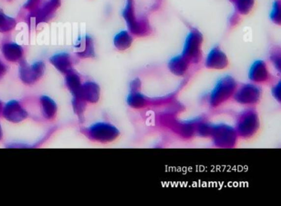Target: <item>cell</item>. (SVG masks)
I'll list each match as a JSON object with an SVG mask.
<instances>
[{"mask_svg": "<svg viewBox=\"0 0 281 206\" xmlns=\"http://www.w3.org/2000/svg\"><path fill=\"white\" fill-rule=\"evenodd\" d=\"M237 90V83L232 76H226L218 81L215 88L210 93V104L212 107H217L230 97L233 96Z\"/></svg>", "mask_w": 281, "mask_h": 206, "instance_id": "6da1fadb", "label": "cell"}, {"mask_svg": "<svg viewBox=\"0 0 281 206\" xmlns=\"http://www.w3.org/2000/svg\"><path fill=\"white\" fill-rule=\"evenodd\" d=\"M260 127L258 115L253 110H246L241 114L237 121L235 130L237 134L243 138L255 135Z\"/></svg>", "mask_w": 281, "mask_h": 206, "instance_id": "7a4b0ae2", "label": "cell"}, {"mask_svg": "<svg viewBox=\"0 0 281 206\" xmlns=\"http://www.w3.org/2000/svg\"><path fill=\"white\" fill-rule=\"evenodd\" d=\"M237 136L235 128L219 125L213 126L210 137H212L215 145L218 147L231 148L235 145Z\"/></svg>", "mask_w": 281, "mask_h": 206, "instance_id": "3957f363", "label": "cell"}, {"mask_svg": "<svg viewBox=\"0 0 281 206\" xmlns=\"http://www.w3.org/2000/svg\"><path fill=\"white\" fill-rule=\"evenodd\" d=\"M86 135L90 139L96 141L109 142L117 138L119 131L112 125L108 123H97L87 129Z\"/></svg>", "mask_w": 281, "mask_h": 206, "instance_id": "277c9868", "label": "cell"}, {"mask_svg": "<svg viewBox=\"0 0 281 206\" xmlns=\"http://www.w3.org/2000/svg\"><path fill=\"white\" fill-rule=\"evenodd\" d=\"M261 91L255 85L247 84L236 90L233 94L236 101L242 105H254L260 100Z\"/></svg>", "mask_w": 281, "mask_h": 206, "instance_id": "5b68a950", "label": "cell"}, {"mask_svg": "<svg viewBox=\"0 0 281 206\" xmlns=\"http://www.w3.org/2000/svg\"><path fill=\"white\" fill-rule=\"evenodd\" d=\"M202 43V36L197 31H192L187 37L182 56L189 62L197 63L200 57V46Z\"/></svg>", "mask_w": 281, "mask_h": 206, "instance_id": "8992f818", "label": "cell"}, {"mask_svg": "<svg viewBox=\"0 0 281 206\" xmlns=\"http://www.w3.org/2000/svg\"><path fill=\"white\" fill-rule=\"evenodd\" d=\"M44 70H45V65L42 62H38L31 67H29L23 62L20 68L21 78L23 82L28 84L33 83L42 76Z\"/></svg>", "mask_w": 281, "mask_h": 206, "instance_id": "52a82bcc", "label": "cell"}, {"mask_svg": "<svg viewBox=\"0 0 281 206\" xmlns=\"http://www.w3.org/2000/svg\"><path fill=\"white\" fill-rule=\"evenodd\" d=\"M249 78L252 82H266L270 79V73L263 61H256L251 67Z\"/></svg>", "mask_w": 281, "mask_h": 206, "instance_id": "ba28073f", "label": "cell"}, {"mask_svg": "<svg viewBox=\"0 0 281 206\" xmlns=\"http://www.w3.org/2000/svg\"><path fill=\"white\" fill-rule=\"evenodd\" d=\"M227 57L219 48H214L208 54L205 65L207 68L213 69H224L227 66Z\"/></svg>", "mask_w": 281, "mask_h": 206, "instance_id": "9c48e42d", "label": "cell"}, {"mask_svg": "<svg viewBox=\"0 0 281 206\" xmlns=\"http://www.w3.org/2000/svg\"><path fill=\"white\" fill-rule=\"evenodd\" d=\"M3 115L11 122H20L28 116V114L17 101H12L7 105Z\"/></svg>", "mask_w": 281, "mask_h": 206, "instance_id": "30bf717a", "label": "cell"}, {"mask_svg": "<svg viewBox=\"0 0 281 206\" xmlns=\"http://www.w3.org/2000/svg\"><path fill=\"white\" fill-rule=\"evenodd\" d=\"M99 87L93 82H87L85 83L80 89V95L76 97H80L84 100L88 102H97L99 99Z\"/></svg>", "mask_w": 281, "mask_h": 206, "instance_id": "8fae6325", "label": "cell"}, {"mask_svg": "<svg viewBox=\"0 0 281 206\" xmlns=\"http://www.w3.org/2000/svg\"><path fill=\"white\" fill-rule=\"evenodd\" d=\"M51 64H53L59 71L63 73H69L72 71L71 61L69 54H57L51 59Z\"/></svg>", "mask_w": 281, "mask_h": 206, "instance_id": "7c38bea8", "label": "cell"}, {"mask_svg": "<svg viewBox=\"0 0 281 206\" xmlns=\"http://www.w3.org/2000/svg\"><path fill=\"white\" fill-rule=\"evenodd\" d=\"M190 62L182 55L176 57L169 62V69L172 73L177 76H182L187 71Z\"/></svg>", "mask_w": 281, "mask_h": 206, "instance_id": "4fadbf2b", "label": "cell"}, {"mask_svg": "<svg viewBox=\"0 0 281 206\" xmlns=\"http://www.w3.org/2000/svg\"><path fill=\"white\" fill-rule=\"evenodd\" d=\"M2 51L3 55L8 61H18L23 56V48L16 44H6L3 46Z\"/></svg>", "mask_w": 281, "mask_h": 206, "instance_id": "5bb4252c", "label": "cell"}, {"mask_svg": "<svg viewBox=\"0 0 281 206\" xmlns=\"http://www.w3.org/2000/svg\"><path fill=\"white\" fill-rule=\"evenodd\" d=\"M66 83L69 90L74 94V96H79L81 89V84H80V77L78 75L74 73L73 71H69V73H67Z\"/></svg>", "mask_w": 281, "mask_h": 206, "instance_id": "9a60e30c", "label": "cell"}, {"mask_svg": "<svg viewBox=\"0 0 281 206\" xmlns=\"http://www.w3.org/2000/svg\"><path fill=\"white\" fill-rule=\"evenodd\" d=\"M41 104H42V109H43L44 116L47 119H51L55 117L56 112V105L52 99L48 97L44 96L41 98Z\"/></svg>", "mask_w": 281, "mask_h": 206, "instance_id": "2e32d148", "label": "cell"}, {"mask_svg": "<svg viewBox=\"0 0 281 206\" xmlns=\"http://www.w3.org/2000/svg\"><path fill=\"white\" fill-rule=\"evenodd\" d=\"M114 43H115V47L120 50L126 49L131 46L132 43V37L126 31H121L115 36Z\"/></svg>", "mask_w": 281, "mask_h": 206, "instance_id": "e0dca14e", "label": "cell"}, {"mask_svg": "<svg viewBox=\"0 0 281 206\" xmlns=\"http://www.w3.org/2000/svg\"><path fill=\"white\" fill-rule=\"evenodd\" d=\"M80 42V48H82L81 51L78 53L80 56L87 58V57H92L94 55V49H93V45H92V39L87 36L84 39V41Z\"/></svg>", "mask_w": 281, "mask_h": 206, "instance_id": "ac0fdd59", "label": "cell"}, {"mask_svg": "<svg viewBox=\"0 0 281 206\" xmlns=\"http://www.w3.org/2000/svg\"><path fill=\"white\" fill-rule=\"evenodd\" d=\"M15 19L8 17L3 12L0 11V31L1 32L11 31L12 29L15 27Z\"/></svg>", "mask_w": 281, "mask_h": 206, "instance_id": "d6986e66", "label": "cell"}, {"mask_svg": "<svg viewBox=\"0 0 281 206\" xmlns=\"http://www.w3.org/2000/svg\"><path fill=\"white\" fill-rule=\"evenodd\" d=\"M253 0H238V8L241 13H247L253 6Z\"/></svg>", "mask_w": 281, "mask_h": 206, "instance_id": "ffe728a7", "label": "cell"}, {"mask_svg": "<svg viewBox=\"0 0 281 206\" xmlns=\"http://www.w3.org/2000/svg\"><path fill=\"white\" fill-rule=\"evenodd\" d=\"M273 95L278 101H280V96H281V84L278 83L276 87H274Z\"/></svg>", "mask_w": 281, "mask_h": 206, "instance_id": "44dd1931", "label": "cell"}, {"mask_svg": "<svg viewBox=\"0 0 281 206\" xmlns=\"http://www.w3.org/2000/svg\"><path fill=\"white\" fill-rule=\"evenodd\" d=\"M271 59H272V61H273V63L275 64V65H276L277 69L280 70V66H281V57H280V54H274Z\"/></svg>", "mask_w": 281, "mask_h": 206, "instance_id": "7402d4cb", "label": "cell"}, {"mask_svg": "<svg viewBox=\"0 0 281 206\" xmlns=\"http://www.w3.org/2000/svg\"><path fill=\"white\" fill-rule=\"evenodd\" d=\"M140 82L139 80H135L132 83H131V90L132 92H138L137 90L140 89Z\"/></svg>", "mask_w": 281, "mask_h": 206, "instance_id": "603a6c76", "label": "cell"}, {"mask_svg": "<svg viewBox=\"0 0 281 206\" xmlns=\"http://www.w3.org/2000/svg\"><path fill=\"white\" fill-rule=\"evenodd\" d=\"M5 71H6L5 66H4V65H3V64H2V63H1V61H0V76H3V73L5 72Z\"/></svg>", "mask_w": 281, "mask_h": 206, "instance_id": "cb8c5ba5", "label": "cell"}, {"mask_svg": "<svg viewBox=\"0 0 281 206\" xmlns=\"http://www.w3.org/2000/svg\"><path fill=\"white\" fill-rule=\"evenodd\" d=\"M2 138V131H1V128H0V139Z\"/></svg>", "mask_w": 281, "mask_h": 206, "instance_id": "d4e9b609", "label": "cell"}, {"mask_svg": "<svg viewBox=\"0 0 281 206\" xmlns=\"http://www.w3.org/2000/svg\"><path fill=\"white\" fill-rule=\"evenodd\" d=\"M1 110H2V104H1V102H0V113H1Z\"/></svg>", "mask_w": 281, "mask_h": 206, "instance_id": "484cf974", "label": "cell"}]
</instances>
